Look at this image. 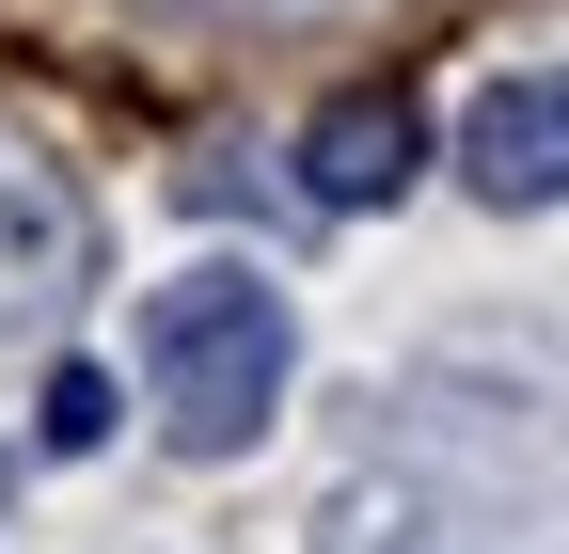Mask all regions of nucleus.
Here are the masks:
<instances>
[{"label": "nucleus", "instance_id": "1", "mask_svg": "<svg viewBox=\"0 0 569 554\" xmlns=\"http://www.w3.org/2000/svg\"><path fill=\"white\" fill-rule=\"evenodd\" d=\"M142 412L174 459H238L284 412V286L269 269H174L142 301Z\"/></svg>", "mask_w": 569, "mask_h": 554}, {"label": "nucleus", "instance_id": "2", "mask_svg": "<svg viewBox=\"0 0 569 554\" xmlns=\"http://www.w3.org/2000/svg\"><path fill=\"white\" fill-rule=\"evenodd\" d=\"M459 175H475L490 206H569V63H538V80H490V96H475Z\"/></svg>", "mask_w": 569, "mask_h": 554}, {"label": "nucleus", "instance_id": "3", "mask_svg": "<svg viewBox=\"0 0 569 554\" xmlns=\"http://www.w3.org/2000/svg\"><path fill=\"white\" fill-rule=\"evenodd\" d=\"M427 175V111L411 96H332L317 127H301V190L317 206H396Z\"/></svg>", "mask_w": 569, "mask_h": 554}, {"label": "nucleus", "instance_id": "4", "mask_svg": "<svg viewBox=\"0 0 569 554\" xmlns=\"http://www.w3.org/2000/svg\"><path fill=\"white\" fill-rule=\"evenodd\" d=\"M32 428H48V459H96V444H111V380H96V365H48Z\"/></svg>", "mask_w": 569, "mask_h": 554}]
</instances>
